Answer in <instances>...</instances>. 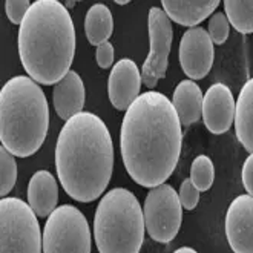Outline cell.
<instances>
[{
  "mask_svg": "<svg viewBox=\"0 0 253 253\" xmlns=\"http://www.w3.org/2000/svg\"><path fill=\"white\" fill-rule=\"evenodd\" d=\"M224 11L229 23L238 33H253V0H226Z\"/></svg>",
  "mask_w": 253,
  "mask_h": 253,
  "instance_id": "obj_20",
  "label": "cell"
},
{
  "mask_svg": "<svg viewBox=\"0 0 253 253\" xmlns=\"http://www.w3.org/2000/svg\"><path fill=\"white\" fill-rule=\"evenodd\" d=\"M95 60L101 69H108L109 66H112V63H114V46L109 42L97 46Z\"/></svg>",
  "mask_w": 253,
  "mask_h": 253,
  "instance_id": "obj_26",
  "label": "cell"
},
{
  "mask_svg": "<svg viewBox=\"0 0 253 253\" xmlns=\"http://www.w3.org/2000/svg\"><path fill=\"white\" fill-rule=\"evenodd\" d=\"M144 224L151 238L168 244L176 236L183 221V206L178 192L169 184H161L147 193L144 200Z\"/></svg>",
  "mask_w": 253,
  "mask_h": 253,
  "instance_id": "obj_8",
  "label": "cell"
},
{
  "mask_svg": "<svg viewBox=\"0 0 253 253\" xmlns=\"http://www.w3.org/2000/svg\"><path fill=\"white\" fill-rule=\"evenodd\" d=\"M29 8H31V3L28 0H6L5 2L6 16L14 25H22Z\"/></svg>",
  "mask_w": 253,
  "mask_h": 253,
  "instance_id": "obj_24",
  "label": "cell"
},
{
  "mask_svg": "<svg viewBox=\"0 0 253 253\" xmlns=\"http://www.w3.org/2000/svg\"><path fill=\"white\" fill-rule=\"evenodd\" d=\"M213 44H222L230 33V23L226 17V14L222 12H215L209 20V28H207Z\"/></svg>",
  "mask_w": 253,
  "mask_h": 253,
  "instance_id": "obj_23",
  "label": "cell"
},
{
  "mask_svg": "<svg viewBox=\"0 0 253 253\" xmlns=\"http://www.w3.org/2000/svg\"><path fill=\"white\" fill-rule=\"evenodd\" d=\"M178 197H180L181 206L184 207V209L192 211V209H195L198 201H200V190L195 186H193L190 178H187V180L183 181Z\"/></svg>",
  "mask_w": 253,
  "mask_h": 253,
  "instance_id": "obj_25",
  "label": "cell"
},
{
  "mask_svg": "<svg viewBox=\"0 0 253 253\" xmlns=\"http://www.w3.org/2000/svg\"><path fill=\"white\" fill-rule=\"evenodd\" d=\"M49 106L42 87L28 76L9 79L0 91V141L14 157L36 154L46 138Z\"/></svg>",
  "mask_w": 253,
  "mask_h": 253,
  "instance_id": "obj_4",
  "label": "cell"
},
{
  "mask_svg": "<svg viewBox=\"0 0 253 253\" xmlns=\"http://www.w3.org/2000/svg\"><path fill=\"white\" fill-rule=\"evenodd\" d=\"M19 57L28 77L57 84L71 71L76 28L68 8L57 0H36L19 29Z\"/></svg>",
  "mask_w": 253,
  "mask_h": 253,
  "instance_id": "obj_3",
  "label": "cell"
},
{
  "mask_svg": "<svg viewBox=\"0 0 253 253\" xmlns=\"http://www.w3.org/2000/svg\"><path fill=\"white\" fill-rule=\"evenodd\" d=\"M173 253H198V252L193 250L192 247H180L178 250H175Z\"/></svg>",
  "mask_w": 253,
  "mask_h": 253,
  "instance_id": "obj_28",
  "label": "cell"
},
{
  "mask_svg": "<svg viewBox=\"0 0 253 253\" xmlns=\"http://www.w3.org/2000/svg\"><path fill=\"white\" fill-rule=\"evenodd\" d=\"M226 236L233 253H253V197L240 195L226 213Z\"/></svg>",
  "mask_w": 253,
  "mask_h": 253,
  "instance_id": "obj_11",
  "label": "cell"
},
{
  "mask_svg": "<svg viewBox=\"0 0 253 253\" xmlns=\"http://www.w3.org/2000/svg\"><path fill=\"white\" fill-rule=\"evenodd\" d=\"M144 213L133 193L115 187L103 197L94 216V238L100 253H140Z\"/></svg>",
  "mask_w": 253,
  "mask_h": 253,
  "instance_id": "obj_5",
  "label": "cell"
},
{
  "mask_svg": "<svg viewBox=\"0 0 253 253\" xmlns=\"http://www.w3.org/2000/svg\"><path fill=\"white\" fill-rule=\"evenodd\" d=\"M203 92L200 86L192 80H183L176 84L172 105L184 126L197 123L203 115Z\"/></svg>",
  "mask_w": 253,
  "mask_h": 253,
  "instance_id": "obj_17",
  "label": "cell"
},
{
  "mask_svg": "<svg viewBox=\"0 0 253 253\" xmlns=\"http://www.w3.org/2000/svg\"><path fill=\"white\" fill-rule=\"evenodd\" d=\"M218 0H163L161 6L170 22L195 28L218 8Z\"/></svg>",
  "mask_w": 253,
  "mask_h": 253,
  "instance_id": "obj_16",
  "label": "cell"
},
{
  "mask_svg": "<svg viewBox=\"0 0 253 253\" xmlns=\"http://www.w3.org/2000/svg\"><path fill=\"white\" fill-rule=\"evenodd\" d=\"M74 5H76V2H66V3H65L66 8H71V6H74Z\"/></svg>",
  "mask_w": 253,
  "mask_h": 253,
  "instance_id": "obj_30",
  "label": "cell"
},
{
  "mask_svg": "<svg viewBox=\"0 0 253 253\" xmlns=\"http://www.w3.org/2000/svg\"><path fill=\"white\" fill-rule=\"evenodd\" d=\"M213 42L204 28H189L183 34L178 49V60L190 80H201L213 65Z\"/></svg>",
  "mask_w": 253,
  "mask_h": 253,
  "instance_id": "obj_10",
  "label": "cell"
},
{
  "mask_svg": "<svg viewBox=\"0 0 253 253\" xmlns=\"http://www.w3.org/2000/svg\"><path fill=\"white\" fill-rule=\"evenodd\" d=\"M55 169L68 195L91 203L106 190L114 169V144L108 126L92 112L65 122L55 144Z\"/></svg>",
  "mask_w": 253,
  "mask_h": 253,
  "instance_id": "obj_2",
  "label": "cell"
},
{
  "mask_svg": "<svg viewBox=\"0 0 253 253\" xmlns=\"http://www.w3.org/2000/svg\"><path fill=\"white\" fill-rule=\"evenodd\" d=\"M86 91L82 77L76 71H69L66 76L54 86L52 103L57 115L68 122L69 118L83 112Z\"/></svg>",
  "mask_w": 253,
  "mask_h": 253,
  "instance_id": "obj_14",
  "label": "cell"
},
{
  "mask_svg": "<svg viewBox=\"0 0 253 253\" xmlns=\"http://www.w3.org/2000/svg\"><path fill=\"white\" fill-rule=\"evenodd\" d=\"M235 105L233 94L224 83H215L206 91L203 98V115L204 126L215 135L224 133L235 122Z\"/></svg>",
  "mask_w": 253,
  "mask_h": 253,
  "instance_id": "obj_13",
  "label": "cell"
},
{
  "mask_svg": "<svg viewBox=\"0 0 253 253\" xmlns=\"http://www.w3.org/2000/svg\"><path fill=\"white\" fill-rule=\"evenodd\" d=\"M190 180L200 192L209 190L215 180V168L209 157L198 155L192 161L190 166Z\"/></svg>",
  "mask_w": 253,
  "mask_h": 253,
  "instance_id": "obj_21",
  "label": "cell"
},
{
  "mask_svg": "<svg viewBox=\"0 0 253 253\" xmlns=\"http://www.w3.org/2000/svg\"><path fill=\"white\" fill-rule=\"evenodd\" d=\"M149 28V55L141 68V79L146 87L154 89L157 83L166 77L169 54L173 40L172 22L161 8H151L147 17Z\"/></svg>",
  "mask_w": 253,
  "mask_h": 253,
  "instance_id": "obj_9",
  "label": "cell"
},
{
  "mask_svg": "<svg viewBox=\"0 0 253 253\" xmlns=\"http://www.w3.org/2000/svg\"><path fill=\"white\" fill-rule=\"evenodd\" d=\"M243 184L247 190V195L253 197V154L247 157L243 166Z\"/></svg>",
  "mask_w": 253,
  "mask_h": 253,
  "instance_id": "obj_27",
  "label": "cell"
},
{
  "mask_svg": "<svg viewBox=\"0 0 253 253\" xmlns=\"http://www.w3.org/2000/svg\"><path fill=\"white\" fill-rule=\"evenodd\" d=\"M28 204L40 218H48L55 209L58 201L57 181L51 172L37 170L28 183Z\"/></svg>",
  "mask_w": 253,
  "mask_h": 253,
  "instance_id": "obj_15",
  "label": "cell"
},
{
  "mask_svg": "<svg viewBox=\"0 0 253 253\" xmlns=\"http://www.w3.org/2000/svg\"><path fill=\"white\" fill-rule=\"evenodd\" d=\"M114 19L111 9L103 3H94L84 17V34L91 44L100 46L112 36Z\"/></svg>",
  "mask_w": 253,
  "mask_h": 253,
  "instance_id": "obj_19",
  "label": "cell"
},
{
  "mask_svg": "<svg viewBox=\"0 0 253 253\" xmlns=\"http://www.w3.org/2000/svg\"><path fill=\"white\" fill-rule=\"evenodd\" d=\"M43 253H91V230L82 211L63 204L48 216Z\"/></svg>",
  "mask_w": 253,
  "mask_h": 253,
  "instance_id": "obj_7",
  "label": "cell"
},
{
  "mask_svg": "<svg viewBox=\"0 0 253 253\" xmlns=\"http://www.w3.org/2000/svg\"><path fill=\"white\" fill-rule=\"evenodd\" d=\"M43 235L37 215L19 198L0 201V253H42Z\"/></svg>",
  "mask_w": 253,
  "mask_h": 253,
  "instance_id": "obj_6",
  "label": "cell"
},
{
  "mask_svg": "<svg viewBox=\"0 0 253 253\" xmlns=\"http://www.w3.org/2000/svg\"><path fill=\"white\" fill-rule=\"evenodd\" d=\"M181 122L172 101L161 92L147 91L125 114L120 149L130 178L143 187L165 184L181 154Z\"/></svg>",
  "mask_w": 253,
  "mask_h": 253,
  "instance_id": "obj_1",
  "label": "cell"
},
{
  "mask_svg": "<svg viewBox=\"0 0 253 253\" xmlns=\"http://www.w3.org/2000/svg\"><path fill=\"white\" fill-rule=\"evenodd\" d=\"M17 180V165L14 155L2 146L0 147V195L6 197Z\"/></svg>",
  "mask_w": 253,
  "mask_h": 253,
  "instance_id": "obj_22",
  "label": "cell"
},
{
  "mask_svg": "<svg viewBox=\"0 0 253 253\" xmlns=\"http://www.w3.org/2000/svg\"><path fill=\"white\" fill-rule=\"evenodd\" d=\"M141 83V71L135 62L130 58L118 60L111 71L108 82V94L112 106L117 111H127L140 97Z\"/></svg>",
  "mask_w": 253,
  "mask_h": 253,
  "instance_id": "obj_12",
  "label": "cell"
},
{
  "mask_svg": "<svg viewBox=\"0 0 253 253\" xmlns=\"http://www.w3.org/2000/svg\"><path fill=\"white\" fill-rule=\"evenodd\" d=\"M235 130L240 143L253 154V77L249 79L235 105Z\"/></svg>",
  "mask_w": 253,
  "mask_h": 253,
  "instance_id": "obj_18",
  "label": "cell"
},
{
  "mask_svg": "<svg viewBox=\"0 0 253 253\" xmlns=\"http://www.w3.org/2000/svg\"><path fill=\"white\" fill-rule=\"evenodd\" d=\"M115 3L117 5H126L127 2H126V0H115Z\"/></svg>",
  "mask_w": 253,
  "mask_h": 253,
  "instance_id": "obj_29",
  "label": "cell"
}]
</instances>
